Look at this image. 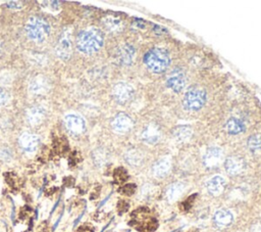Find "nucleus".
I'll return each mask as SVG.
<instances>
[{
	"instance_id": "obj_29",
	"label": "nucleus",
	"mask_w": 261,
	"mask_h": 232,
	"mask_svg": "<svg viewBox=\"0 0 261 232\" xmlns=\"http://www.w3.org/2000/svg\"><path fill=\"white\" fill-rule=\"evenodd\" d=\"M81 157H80V155L77 153V152H75L74 154H72L71 155V157H70V160H69V164H70V166L71 167H75L78 163H80L81 162Z\"/></svg>"
},
{
	"instance_id": "obj_32",
	"label": "nucleus",
	"mask_w": 261,
	"mask_h": 232,
	"mask_svg": "<svg viewBox=\"0 0 261 232\" xmlns=\"http://www.w3.org/2000/svg\"><path fill=\"white\" fill-rule=\"evenodd\" d=\"M78 232H93V228L91 227V225H83L79 228Z\"/></svg>"
},
{
	"instance_id": "obj_31",
	"label": "nucleus",
	"mask_w": 261,
	"mask_h": 232,
	"mask_svg": "<svg viewBox=\"0 0 261 232\" xmlns=\"http://www.w3.org/2000/svg\"><path fill=\"white\" fill-rule=\"evenodd\" d=\"M128 209H129V204H128V202H126L125 200H121L118 204V210L121 214L128 211Z\"/></svg>"
},
{
	"instance_id": "obj_25",
	"label": "nucleus",
	"mask_w": 261,
	"mask_h": 232,
	"mask_svg": "<svg viewBox=\"0 0 261 232\" xmlns=\"http://www.w3.org/2000/svg\"><path fill=\"white\" fill-rule=\"evenodd\" d=\"M128 172L124 169V168H117L114 170V173H113V178H114V181L117 182L118 184H122L124 182H126L128 180Z\"/></svg>"
},
{
	"instance_id": "obj_24",
	"label": "nucleus",
	"mask_w": 261,
	"mask_h": 232,
	"mask_svg": "<svg viewBox=\"0 0 261 232\" xmlns=\"http://www.w3.org/2000/svg\"><path fill=\"white\" fill-rule=\"evenodd\" d=\"M126 160L130 165L137 166L142 162V154L138 150L133 149L127 153Z\"/></svg>"
},
{
	"instance_id": "obj_22",
	"label": "nucleus",
	"mask_w": 261,
	"mask_h": 232,
	"mask_svg": "<svg viewBox=\"0 0 261 232\" xmlns=\"http://www.w3.org/2000/svg\"><path fill=\"white\" fill-rule=\"evenodd\" d=\"M185 188V185L183 183H175V184H171L169 186V188L166 191V196L169 200H175L178 197L181 196V194L183 193Z\"/></svg>"
},
{
	"instance_id": "obj_21",
	"label": "nucleus",
	"mask_w": 261,
	"mask_h": 232,
	"mask_svg": "<svg viewBox=\"0 0 261 232\" xmlns=\"http://www.w3.org/2000/svg\"><path fill=\"white\" fill-rule=\"evenodd\" d=\"M225 129L229 134H239L245 130V126L241 120L231 118L225 124Z\"/></svg>"
},
{
	"instance_id": "obj_4",
	"label": "nucleus",
	"mask_w": 261,
	"mask_h": 232,
	"mask_svg": "<svg viewBox=\"0 0 261 232\" xmlns=\"http://www.w3.org/2000/svg\"><path fill=\"white\" fill-rule=\"evenodd\" d=\"M206 102V92L201 87L194 86L188 89L184 97V104L187 109L198 110Z\"/></svg>"
},
{
	"instance_id": "obj_27",
	"label": "nucleus",
	"mask_w": 261,
	"mask_h": 232,
	"mask_svg": "<svg viewBox=\"0 0 261 232\" xmlns=\"http://www.w3.org/2000/svg\"><path fill=\"white\" fill-rule=\"evenodd\" d=\"M136 185L135 184H127L125 185L124 187H122L120 189V191L123 193V194H126V195H132L135 191H136Z\"/></svg>"
},
{
	"instance_id": "obj_3",
	"label": "nucleus",
	"mask_w": 261,
	"mask_h": 232,
	"mask_svg": "<svg viewBox=\"0 0 261 232\" xmlns=\"http://www.w3.org/2000/svg\"><path fill=\"white\" fill-rule=\"evenodd\" d=\"M26 33L30 39L43 42L50 34V26L44 19L32 17L29 19L26 25Z\"/></svg>"
},
{
	"instance_id": "obj_11",
	"label": "nucleus",
	"mask_w": 261,
	"mask_h": 232,
	"mask_svg": "<svg viewBox=\"0 0 261 232\" xmlns=\"http://www.w3.org/2000/svg\"><path fill=\"white\" fill-rule=\"evenodd\" d=\"M224 168L229 175H239L245 169V162L239 157H229L224 162Z\"/></svg>"
},
{
	"instance_id": "obj_8",
	"label": "nucleus",
	"mask_w": 261,
	"mask_h": 232,
	"mask_svg": "<svg viewBox=\"0 0 261 232\" xmlns=\"http://www.w3.org/2000/svg\"><path fill=\"white\" fill-rule=\"evenodd\" d=\"M65 124L67 129L74 135H81L86 130L85 120L79 114L71 113L66 115Z\"/></svg>"
},
{
	"instance_id": "obj_15",
	"label": "nucleus",
	"mask_w": 261,
	"mask_h": 232,
	"mask_svg": "<svg viewBox=\"0 0 261 232\" xmlns=\"http://www.w3.org/2000/svg\"><path fill=\"white\" fill-rule=\"evenodd\" d=\"M160 135H161V133H160L159 127L156 124L151 123L142 132V139L145 142L154 144L160 139Z\"/></svg>"
},
{
	"instance_id": "obj_10",
	"label": "nucleus",
	"mask_w": 261,
	"mask_h": 232,
	"mask_svg": "<svg viewBox=\"0 0 261 232\" xmlns=\"http://www.w3.org/2000/svg\"><path fill=\"white\" fill-rule=\"evenodd\" d=\"M19 142H20L21 148L27 153H33L39 147L38 136L35 134H32V133H29V132L23 133L19 139Z\"/></svg>"
},
{
	"instance_id": "obj_19",
	"label": "nucleus",
	"mask_w": 261,
	"mask_h": 232,
	"mask_svg": "<svg viewBox=\"0 0 261 232\" xmlns=\"http://www.w3.org/2000/svg\"><path fill=\"white\" fill-rule=\"evenodd\" d=\"M171 167V163L169 158H162L158 160L155 165L153 166V174L156 177H164L166 174L169 172Z\"/></svg>"
},
{
	"instance_id": "obj_6",
	"label": "nucleus",
	"mask_w": 261,
	"mask_h": 232,
	"mask_svg": "<svg viewBox=\"0 0 261 232\" xmlns=\"http://www.w3.org/2000/svg\"><path fill=\"white\" fill-rule=\"evenodd\" d=\"M112 94L115 101L120 104H124L133 98L134 89L131 85L127 83H119L113 87Z\"/></svg>"
},
{
	"instance_id": "obj_20",
	"label": "nucleus",
	"mask_w": 261,
	"mask_h": 232,
	"mask_svg": "<svg viewBox=\"0 0 261 232\" xmlns=\"http://www.w3.org/2000/svg\"><path fill=\"white\" fill-rule=\"evenodd\" d=\"M103 25L110 32H120L123 29V22L114 16H106L103 19Z\"/></svg>"
},
{
	"instance_id": "obj_16",
	"label": "nucleus",
	"mask_w": 261,
	"mask_h": 232,
	"mask_svg": "<svg viewBox=\"0 0 261 232\" xmlns=\"http://www.w3.org/2000/svg\"><path fill=\"white\" fill-rule=\"evenodd\" d=\"M27 118L29 123H30L32 126H37L44 122L46 118V112L40 106H33L28 110Z\"/></svg>"
},
{
	"instance_id": "obj_14",
	"label": "nucleus",
	"mask_w": 261,
	"mask_h": 232,
	"mask_svg": "<svg viewBox=\"0 0 261 232\" xmlns=\"http://www.w3.org/2000/svg\"><path fill=\"white\" fill-rule=\"evenodd\" d=\"M49 89V83L44 76L38 75L30 83V91L37 95H42Z\"/></svg>"
},
{
	"instance_id": "obj_30",
	"label": "nucleus",
	"mask_w": 261,
	"mask_h": 232,
	"mask_svg": "<svg viewBox=\"0 0 261 232\" xmlns=\"http://www.w3.org/2000/svg\"><path fill=\"white\" fill-rule=\"evenodd\" d=\"M7 181L11 186H17L18 185V178L17 176L13 175V174H7Z\"/></svg>"
},
{
	"instance_id": "obj_2",
	"label": "nucleus",
	"mask_w": 261,
	"mask_h": 232,
	"mask_svg": "<svg viewBox=\"0 0 261 232\" xmlns=\"http://www.w3.org/2000/svg\"><path fill=\"white\" fill-rule=\"evenodd\" d=\"M144 63L150 71L154 73H162L169 67L170 57L167 50L156 47L150 49L145 54Z\"/></svg>"
},
{
	"instance_id": "obj_1",
	"label": "nucleus",
	"mask_w": 261,
	"mask_h": 232,
	"mask_svg": "<svg viewBox=\"0 0 261 232\" xmlns=\"http://www.w3.org/2000/svg\"><path fill=\"white\" fill-rule=\"evenodd\" d=\"M104 42L103 34L100 30L95 28L87 29V30L82 31L76 41L77 48L86 54H91L98 51Z\"/></svg>"
},
{
	"instance_id": "obj_35",
	"label": "nucleus",
	"mask_w": 261,
	"mask_h": 232,
	"mask_svg": "<svg viewBox=\"0 0 261 232\" xmlns=\"http://www.w3.org/2000/svg\"><path fill=\"white\" fill-rule=\"evenodd\" d=\"M0 52H2V44H0Z\"/></svg>"
},
{
	"instance_id": "obj_34",
	"label": "nucleus",
	"mask_w": 261,
	"mask_h": 232,
	"mask_svg": "<svg viewBox=\"0 0 261 232\" xmlns=\"http://www.w3.org/2000/svg\"><path fill=\"white\" fill-rule=\"evenodd\" d=\"M252 232H261V224H256L252 228Z\"/></svg>"
},
{
	"instance_id": "obj_26",
	"label": "nucleus",
	"mask_w": 261,
	"mask_h": 232,
	"mask_svg": "<svg viewBox=\"0 0 261 232\" xmlns=\"http://www.w3.org/2000/svg\"><path fill=\"white\" fill-rule=\"evenodd\" d=\"M248 148L254 153L261 151V135H252L248 139Z\"/></svg>"
},
{
	"instance_id": "obj_18",
	"label": "nucleus",
	"mask_w": 261,
	"mask_h": 232,
	"mask_svg": "<svg viewBox=\"0 0 261 232\" xmlns=\"http://www.w3.org/2000/svg\"><path fill=\"white\" fill-rule=\"evenodd\" d=\"M214 223L218 227H227L234 221V215L231 214L228 210H219L214 214L213 217Z\"/></svg>"
},
{
	"instance_id": "obj_33",
	"label": "nucleus",
	"mask_w": 261,
	"mask_h": 232,
	"mask_svg": "<svg viewBox=\"0 0 261 232\" xmlns=\"http://www.w3.org/2000/svg\"><path fill=\"white\" fill-rule=\"evenodd\" d=\"M20 5H22V4L19 3V2H11V3L8 4V8H11V9H21L22 6H20Z\"/></svg>"
},
{
	"instance_id": "obj_5",
	"label": "nucleus",
	"mask_w": 261,
	"mask_h": 232,
	"mask_svg": "<svg viewBox=\"0 0 261 232\" xmlns=\"http://www.w3.org/2000/svg\"><path fill=\"white\" fill-rule=\"evenodd\" d=\"M56 55H59L62 60L66 61L69 60L71 55H72V51H73V47H72V39H71V33L69 30H65L57 42L56 45Z\"/></svg>"
},
{
	"instance_id": "obj_23",
	"label": "nucleus",
	"mask_w": 261,
	"mask_h": 232,
	"mask_svg": "<svg viewBox=\"0 0 261 232\" xmlns=\"http://www.w3.org/2000/svg\"><path fill=\"white\" fill-rule=\"evenodd\" d=\"M173 136L180 141H185L192 136V129L190 126H178L173 129Z\"/></svg>"
},
{
	"instance_id": "obj_9",
	"label": "nucleus",
	"mask_w": 261,
	"mask_h": 232,
	"mask_svg": "<svg viewBox=\"0 0 261 232\" xmlns=\"http://www.w3.org/2000/svg\"><path fill=\"white\" fill-rule=\"evenodd\" d=\"M167 86L175 92H181L186 85L185 74L181 69H175L167 78Z\"/></svg>"
},
{
	"instance_id": "obj_12",
	"label": "nucleus",
	"mask_w": 261,
	"mask_h": 232,
	"mask_svg": "<svg viewBox=\"0 0 261 232\" xmlns=\"http://www.w3.org/2000/svg\"><path fill=\"white\" fill-rule=\"evenodd\" d=\"M135 52L136 50L131 44H125L118 49V52L115 53V57L122 65H131L134 60Z\"/></svg>"
},
{
	"instance_id": "obj_28",
	"label": "nucleus",
	"mask_w": 261,
	"mask_h": 232,
	"mask_svg": "<svg viewBox=\"0 0 261 232\" xmlns=\"http://www.w3.org/2000/svg\"><path fill=\"white\" fill-rule=\"evenodd\" d=\"M9 100H10V93L6 89L0 88V106L7 104Z\"/></svg>"
},
{
	"instance_id": "obj_13",
	"label": "nucleus",
	"mask_w": 261,
	"mask_h": 232,
	"mask_svg": "<svg viewBox=\"0 0 261 232\" xmlns=\"http://www.w3.org/2000/svg\"><path fill=\"white\" fill-rule=\"evenodd\" d=\"M222 160V151L219 148H210L204 156V164L207 168L217 167Z\"/></svg>"
},
{
	"instance_id": "obj_17",
	"label": "nucleus",
	"mask_w": 261,
	"mask_h": 232,
	"mask_svg": "<svg viewBox=\"0 0 261 232\" xmlns=\"http://www.w3.org/2000/svg\"><path fill=\"white\" fill-rule=\"evenodd\" d=\"M207 190L210 194L217 196L222 193L225 187V180L221 176H214L207 182Z\"/></svg>"
},
{
	"instance_id": "obj_7",
	"label": "nucleus",
	"mask_w": 261,
	"mask_h": 232,
	"mask_svg": "<svg viewBox=\"0 0 261 232\" xmlns=\"http://www.w3.org/2000/svg\"><path fill=\"white\" fill-rule=\"evenodd\" d=\"M111 126L112 129L117 133L125 134L132 130L134 126V122L129 114L125 112H120L115 115L114 119L112 120Z\"/></svg>"
}]
</instances>
